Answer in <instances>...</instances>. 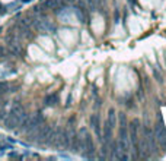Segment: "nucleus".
Masks as SVG:
<instances>
[{
    "label": "nucleus",
    "mask_w": 166,
    "mask_h": 161,
    "mask_svg": "<svg viewBox=\"0 0 166 161\" xmlns=\"http://www.w3.org/2000/svg\"><path fill=\"white\" fill-rule=\"evenodd\" d=\"M154 139H157L159 145L165 149L166 148V130H165V126H163V122L160 119V116H157V122L154 125Z\"/></svg>",
    "instance_id": "f257e3e1"
},
{
    "label": "nucleus",
    "mask_w": 166,
    "mask_h": 161,
    "mask_svg": "<svg viewBox=\"0 0 166 161\" xmlns=\"http://www.w3.org/2000/svg\"><path fill=\"white\" fill-rule=\"evenodd\" d=\"M42 6H44V7H47V9H55V10H60V9H61V6H63V3H61V0H45V1L42 3Z\"/></svg>",
    "instance_id": "f03ea898"
},
{
    "label": "nucleus",
    "mask_w": 166,
    "mask_h": 161,
    "mask_svg": "<svg viewBox=\"0 0 166 161\" xmlns=\"http://www.w3.org/2000/svg\"><path fill=\"white\" fill-rule=\"evenodd\" d=\"M90 125L95 129L96 135L100 138V126H99V116H98V114H93V116L90 117Z\"/></svg>",
    "instance_id": "7ed1b4c3"
},
{
    "label": "nucleus",
    "mask_w": 166,
    "mask_h": 161,
    "mask_svg": "<svg viewBox=\"0 0 166 161\" xmlns=\"http://www.w3.org/2000/svg\"><path fill=\"white\" fill-rule=\"evenodd\" d=\"M130 127V135H131V141L134 143L137 142V130H138V120H133Z\"/></svg>",
    "instance_id": "20e7f679"
},
{
    "label": "nucleus",
    "mask_w": 166,
    "mask_h": 161,
    "mask_svg": "<svg viewBox=\"0 0 166 161\" xmlns=\"http://www.w3.org/2000/svg\"><path fill=\"white\" fill-rule=\"evenodd\" d=\"M57 101H58V97H57L55 94L48 95V97L45 98V104H47V106H54V104H57Z\"/></svg>",
    "instance_id": "39448f33"
},
{
    "label": "nucleus",
    "mask_w": 166,
    "mask_h": 161,
    "mask_svg": "<svg viewBox=\"0 0 166 161\" xmlns=\"http://www.w3.org/2000/svg\"><path fill=\"white\" fill-rule=\"evenodd\" d=\"M108 123L112 126H115V111H114V108H109V111H108Z\"/></svg>",
    "instance_id": "423d86ee"
},
{
    "label": "nucleus",
    "mask_w": 166,
    "mask_h": 161,
    "mask_svg": "<svg viewBox=\"0 0 166 161\" xmlns=\"http://www.w3.org/2000/svg\"><path fill=\"white\" fill-rule=\"evenodd\" d=\"M9 84H6V82H0V95L1 94H4V92H7L9 91Z\"/></svg>",
    "instance_id": "0eeeda50"
},
{
    "label": "nucleus",
    "mask_w": 166,
    "mask_h": 161,
    "mask_svg": "<svg viewBox=\"0 0 166 161\" xmlns=\"http://www.w3.org/2000/svg\"><path fill=\"white\" fill-rule=\"evenodd\" d=\"M6 56H7V51H6V49L0 46V57H6Z\"/></svg>",
    "instance_id": "6e6552de"
}]
</instances>
